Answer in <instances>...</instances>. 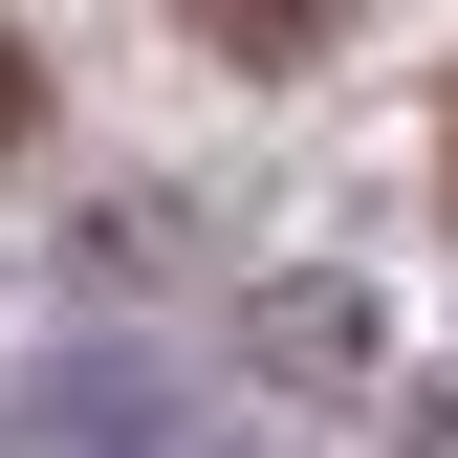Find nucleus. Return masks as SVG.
<instances>
[{
    "mask_svg": "<svg viewBox=\"0 0 458 458\" xmlns=\"http://www.w3.org/2000/svg\"><path fill=\"white\" fill-rule=\"evenodd\" d=\"M22 458H241V415H197L131 350H66V371H22Z\"/></svg>",
    "mask_w": 458,
    "mask_h": 458,
    "instance_id": "1",
    "label": "nucleus"
},
{
    "mask_svg": "<svg viewBox=\"0 0 458 458\" xmlns=\"http://www.w3.org/2000/svg\"><path fill=\"white\" fill-rule=\"evenodd\" d=\"M175 22L218 44V66H327V44H350V0H175Z\"/></svg>",
    "mask_w": 458,
    "mask_h": 458,
    "instance_id": "2",
    "label": "nucleus"
},
{
    "mask_svg": "<svg viewBox=\"0 0 458 458\" xmlns=\"http://www.w3.org/2000/svg\"><path fill=\"white\" fill-rule=\"evenodd\" d=\"M22 131H44V66H22V44H0V153H22Z\"/></svg>",
    "mask_w": 458,
    "mask_h": 458,
    "instance_id": "3",
    "label": "nucleus"
}]
</instances>
